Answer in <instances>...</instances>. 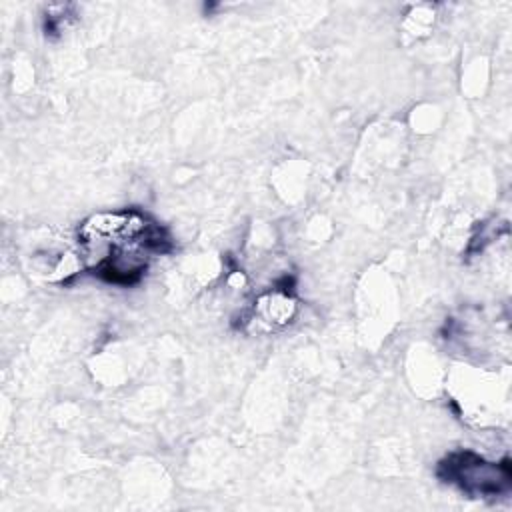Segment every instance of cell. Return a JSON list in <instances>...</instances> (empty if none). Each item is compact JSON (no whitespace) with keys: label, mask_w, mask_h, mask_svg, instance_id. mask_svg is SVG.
Listing matches in <instances>:
<instances>
[{"label":"cell","mask_w":512,"mask_h":512,"mask_svg":"<svg viewBox=\"0 0 512 512\" xmlns=\"http://www.w3.org/2000/svg\"><path fill=\"white\" fill-rule=\"evenodd\" d=\"M438 476L472 498H496L510 490L512 480L508 458L496 464L470 450L448 454L438 464Z\"/></svg>","instance_id":"2"},{"label":"cell","mask_w":512,"mask_h":512,"mask_svg":"<svg viewBox=\"0 0 512 512\" xmlns=\"http://www.w3.org/2000/svg\"><path fill=\"white\" fill-rule=\"evenodd\" d=\"M256 316L260 318V322L270 324V326H282L286 322H290V318L296 312V302L288 292L282 290H274L264 294L254 308Z\"/></svg>","instance_id":"3"},{"label":"cell","mask_w":512,"mask_h":512,"mask_svg":"<svg viewBox=\"0 0 512 512\" xmlns=\"http://www.w3.org/2000/svg\"><path fill=\"white\" fill-rule=\"evenodd\" d=\"M78 240L86 254L102 250L94 274L120 286L138 282L148 256L168 250L164 230L134 210L90 216L80 226Z\"/></svg>","instance_id":"1"},{"label":"cell","mask_w":512,"mask_h":512,"mask_svg":"<svg viewBox=\"0 0 512 512\" xmlns=\"http://www.w3.org/2000/svg\"><path fill=\"white\" fill-rule=\"evenodd\" d=\"M72 4H56V6H50L44 14V34L48 38H56L64 32V28L68 26V22L76 16L72 12Z\"/></svg>","instance_id":"4"}]
</instances>
